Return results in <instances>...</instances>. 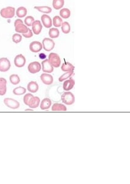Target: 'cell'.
Wrapping results in <instances>:
<instances>
[{
  "mask_svg": "<svg viewBox=\"0 0 130 184\" xmlns=\"http://www.w3.org/2000/svg\"><path fill=\"white\" fill-rule=\"evenodd\" d=\"M16 9L12 6H8L3 8L0 11V15L4 18H12L14 17L16 14Z\"/></svg>",
  "mask_w": 130,
  "mask_h": 184,
  "instance_id": "obj_1",
  "label": "cell"
},
{
  "mask_svg": "<svg viewBox=\"0 0 130 184\" xmlns=\"http://www.w3.org/2000/svg\"><path fill=\"white\" fill-rule=\"evenodd\" d=\"M61 99L64 104L71 105L75 102V96L71 92L66 91L62 94Z\"/></svg>",
  "mask_w": 130,
  "mask_h": 184,
  "instance_id": "obj_2",
  "label": "cell"
},
{
  "mask_svg": "<svg viewBox=\"0 0 130 184\" xmlns=\"http://www.w3.org/2000/svg\"><path fill=\"white\" fill-rule=\"evenodd\" d=\"M49 61L54 67L58 68L61 65V59L60 56L55 53H51L49 55Z\"/></svg>",
  "mask_w": 130,
  "mask_h": 184,
  "instance_id": "obj_3",
  "label": "cell"
},
{
  "mask_svg": "<svg viewBox=\"0 0 130 184\" xmlns=\"http://www.w3.org/2000/svg\"><path fill=\"white\" fill-rule=\"evenodd\" d=\"M42 47L44 50L46 51H50L52 50L55 47V42L52 40V39L50 38H44L42 40Z\"/></svg>",
  "mask_w": 130,
  "mask_h": 184,
  "instance_id": "obj_4",
  "label": "cell"
},
{
  "mask_svg": "<svg viewBox=\"0 0 130 184\" xmlns=\"http://www.w3.org/2000/svg\"><path fill=\"white\" fill-rule=\"evenodd\" d=\"M42 69L41 64L37 62V61H34L29 64L28 65V70L30 73L32 74H35L38 73L41 71Z\"/></svg>",
  "mask_w": 130,
  "mask_h": 184,
  "instance_id": "obj_5",
  "label": "cell"
},
{
  "mask_svg": "<svg viewBox=\"0 0 130 184\" xmlns=\"http://www.w3.org/2000/svg\"><path fill=\"white\" fill-rule=\"evenodd\" d=\"M11 67V62L7 58H0V72H7L10 69Z\"/></svg>",
  "mask_w": 130,
  "mask_h": 184,
  "instance_id": "obj_6",
  "label": "cell"
},
{
  "mask_svg": "<svg viewBox=\"0 0 130 184\" xmlns=\"http://www.w3.org/2000/svg\"><path fill=\"white\" fill-rule=\"evenodd\" d=\"M4 103L7 106L8 108L15 110L17 109L20 107V103L17 100L13 99L11 98H6L4 99Z\"/></svg>",
  "mask_w": 130,
  "mask_h": 184,
  "instance_id": "obj_7",
  "label": "cell"
},
{
  "mask_svg": "<svg viewBox=\"0 0 130 184\" xmlns=\"http://www.w3.org/2000/svg\"><path fill=\"white\" fill-rule=\"evenodd\" d=\"M42 65V70L44 72V73H48L50 74L52 72H54V67L53 65L50 64L49 60H44L42 61L41 63Z\"/></svg>",
  "mask_w": 130,
  "mask_h": 184,
  "instance_id": "obj_8",
  "label": "cell"
},
{
  "mask_svg": "<svg viewBox=\"0 0 130 184\" xmlns=\"http://www.w3.org/2000/svg\"><path fill=\"white\" fill-rule=\"evenodd\" d=\"M14 63L17 67H23L26 64V58L22 54H19L15 57Z\"/></svg>",
  "mask_w": 130,
  "mask_h": 184,
  "instance_id": "obj_9",
  "label": "cell"
},
{
  "mask_svg": "<svg viewBox=\"0 0 130 184\" xmlns=\"http://www.w3.org/2000/svg\"><path fill=\"white\" fill-rule=\"evenodd\" d=\"M31 27H32V32H33V33L36 35H39L42 31V25L41 21L35 20L31 25Z\"/></svg>",
  "mask_w": 130,
  "mask_h": 184,
  "instance_id": "obj_10",
  "label": "cell"
},
{
  "mask_svg": "<svg viewBox=\"0 0 130 184\" xmlns=\"http://www.w3.org/2000/svg\"><path fill=\"white\" fill-rule=\"evenodd\" d=\"M43 48L42 44L39 41H33L30 44V50L32 53H38Z\"/></svg>",
  "mask_w": 130,
  "mask_h": 184,
  "instance_id": "obj_11",
  "label": "cell"
},
{
  "mask_svg": "<svg viewBox=\"0 0 130 184\" xmlns=\"http://www.w3.org/2000/svg\"><path fill=\"white\" fill-rule=\"evenodd\" d=\"M41 80L45 85H50L54 82V77L48 73H44L41 75Z\"/></svg>",
  "mask_w": 130,
  "mask_h": 184,
  "instance_id": "obj_12",
  "label": "cell"
},
{
  "mask_svg": "<svg viewBox=\"0 0 130 184\" xmlns=\"http://www.w3.org/2000/svg\"><path fill=\"white\" fill-rule=\"evenodd\" d=\"M41 22L45 28H50L52 26V20L47 14H43L41 16Z\"/></svg>",
  "mask_w": 130,
  "mask_h": 184,
  "instance_id": "obj_13",
  "label": "cell"
},
{
  "mask_svg": "<svg viewBox=\"0 0 130 184\" xmlns=\"http://www.w3.org/2000/svg\"><path fill=\"white\" fill-rule=\"evenodd\" d=\"M75 85V80L72 78H69V80H66L63 84V88L65 91H69L72 89Z\"/></svg>",
  "mask_w": 130,
  "mask_h": 184,
  "instance_id": "obj_14",
  "label": "cell"
},
{
  "mask_svg": "<svg viewBox=\"0 0 130 184\" xmlns=\"http://www.w3.org/2000/svg\"><path fill=\"white\" fill-rule=\"evenodd\" d=\"M14 26H15V31L17 32V33H20V34L26 33L28 29V27L25 24H24V23H18L15 25Z\"/></svg>",
  "mask_w": 130,
  "mask_h": 184,
  "instance_id": "obj_15",
  "label": "cell"
},
{
  "mask_svg": "<svg viewBox=\"0 0 130 184\" xmlns=\"http://www.w3.org/2000/svg\"><path fill=\"white\" fill-rule=\"evenodd\" d=\"M40 105V98L38 97H32L28 102V106L32 109L36 108Z\"/></svg>",
  "mask_w": 130,
  "mask_h": 184,
  "instance_id": "obj_16",
  "label": "cell"
},
{
  "mask_svg": "<svg viewBox=\"0 0 130 184\" xmlns=\"http://www.w3.org/2000/svg\"><path fill=\"white\" fill-rule=\"evenodd\" d=\"M7 81L4 78H0V96H4L7 92Z\"/></svg>",
  "mask_w": 130,
  "mask_h": 184,
  "instance_id": "obj_17",
  "label": "cell"
},
{
  "mask_svg": "<svg viewBox=\"0 0 130 184\" xmlns=\"http://www.w3.org/2000/svg\"><path fill=\"white\" fill-rule=\"evenodd\" d=\"M27 89L31 93H36L39 90V85L37 82L31 81L27 84Z\"/></svg>",
  "mask_w": 130,
  "mask_h": 184,
  "instance_id": "obj_18",
  "label": "cell"
},
{
  "mask_svg": "<svg viewBox=\"0 0 130 184\" xmlns=\"http://www.w3.org/2000/svg\"><path fill=\"white\" fill-rule=\"evenodd\" d=\"M52 101L49 98H45L40 103V108L42 110H46L50 108Z\"/></svg>",
  "mask_w": 130,
  "mask_h": 184,
  "instance_id": "obj_19",
  "label": "cell"
},
{
  "mask_svg": "<svg viewBox=\"0 0 130 184\" xmlns=\"http://www.w3.org/2000/svg\"><path fill=\"white\" fill-rule=\"evenodd\" d=\"M52 111H66L67 108L64 105L61 103H54L52 107Z\"/></svg>",
  "mask_w": 130,
  "mask_h": 184,
  "instance_id": "obj_20",
  "label": "cell"
},
{
  "mask_svg": "<svg viewBox=\"0 0 130 184\" xmlns=\"http://www.w3.org/2000/svg\"><path fill=\"white\" fill-rule=\"evenodd\" d=\"M16 14L18 18H24L27 14V9L23 6H21V7L17 8L16 11Z\"/></svg>",
  "mask_w": 130,
  "mask_h": 184,
  "instance_id": "obj_21",
  "label": "cell"
},
{
  "mask_svg": "<svg viewBox=\"0 0 130 184\" xmlns=\"http://www.w3.org/2000/svg\"><path fill=\"white\" fill-rule=\"evenodd\" d=\"M75 67L74 65L69 63V62H64V63L62 64L61 66V69L63 72H70V71H74Z\"/></svg>",
  "mask_w": 130,
  "mask_h": 184,
  "instance_id": "obj_22",
  "label": "cell"
},
{
  "mask_svg": "<svg viewBox=\"0 0 130 184\" xmlns=\"http://www.w3.org/2000/svg\"><path fill=\"white\" fill-rule=\"evenodd\" d=\"M35 9L38 11L39 12L44 13V14H50L52 11V9L49 6H35Z\"/></svg>",
  "mask_w": 130,
  "mask_h": 184,
  "instance_id": "obj_23",
  "label": "cell"
},
{
  "mask_svg": "<svg viewBox=\"0 0 130 184\" xmlns=\"http://www.w3.org/2000/svg\"><path fill=\"white\" fill-rule=\"evenodd\" d=\"M49 35L51 39H56L60 36V31L57 28H52L49 31Z\"/></svg>",
  "mask_w": 130,
  "mask_h": 184,
  "instance_id": "obj_24",
  "label": "cell"
},
{
  "mask_svg": "<svg viewBox=\"0 0 130 184\" xmlns=\"http://www.w3.org/2000/svg\"><path fill=\"white\" fill-rule=\"evenodd\" d=\"M64 4V0H53L52 6L55 9H61Z\"/></svg>",
  "mask_w": 130,
  "mask_h": 184,
  "instance_id": "obj_25",
  "label": "cell"
},
{
  "mask_svg": "<svg viewBox=\"0 0 130 184\" xmlns=\"http://www.w3.org/2000/svg\"><path fill=\"white\" fill-rule=\"evenodd\" d=\"M63 22L62 18L60 16H55L52 20V24L55 28L60 27Z\"/></svg>",
  "mask_w": 130,
  "mask_h": 184,
  "instance_id": "obj_26",
  "label": "cell"
},
{
  "mask_svg": "<svg viewBox=\"0 0 130 184\" xmlns=\"http://www.w3.org/2000/svg\"><path fill=\"white\" fill-rule=\"evenodd\" d=\"M60 15L63 18L67 19L71 16V11L68 8L61 9L60 11Z\"/></svg>",
  "mask_w": 130,
  "mask_h": 184,
  "instance_id": "obj_27",
  "label": "cell"
},
{
  "mask_svg": "<svg viewBox=\"0 0 130 184\" xmlns=\"http://www.w3.org/2000/svg\"><path fill=\"white\" fill-rule=\"evenodd\" d=\"M26 91H27V89H26L25 88H23L22 86H19V87H17V88L13 89L12 93L14 95L21 96V95L25 94Z\"/></svg>",
  "mask_w": 130,
  "mask_h": 184,
  "instance_id": "obj_28",
  "label": "cell"
},
{
  "mask_svg": "<svg viewBox=\"0 0 130 184\" xmlns=\"http://www.w3.org/2000/svg\"><path fill=\"white\" fill-rule=\"evenodd\" d=\"M61 31L64 34H68L71 31V26L69 23L67 22H63L61 26Z\"/></svg>",
  "mask_w": 130,
  "mask_h": 184,
  "instance_id": "obj_29",
  "label": "cell"
},
{
  "mask_svg": "<svg viewBox=\"0 0 130 184\" xmlns=\"http://www.w3.org/2000/svg\"><path fill=\"white\" fill-rule=\"evenodd\" d=\"M9 80L11 84L17 85L20 82V78L17 74H12L9 77Z\"/></svg>",
  "mask_w": 130,
  "mask_h": 184,
  "instance_id": "obj_30",
  "label": "cell"
},
{
  "mask_svg": "<svg viewBox=\"0 0 130 184\" xmlns=\"http://www.w3.org/2000/svg\"><path fill=\"white\" fill-rule=\"evenodd\" d=\"M74 75V71H70V72H66V73H64V74L61 75L59 79H58V80H59L60 82H62L64 80H68V78H71V76Z\"/></svg>",
  "mask_w": 130,
  "mask_h": 184,
  "instance_id": "obj_31",
  "label": "cell"
},
{
  "mask_svg": "<svg viewBox=\"0 0 130 184\" xmlns=\"http://www.w3.org/2000/svg\"><path fill=\"white\" fill-rule=\"evenodd\" d=\"M12 39L13 42H14L15 44H18L22 40V35H21L20 33L14 34L12 36Z\"/></svg>",
  "mask_w": 130,
  "mask_h": 184,
  "instance_id": "obj_32",
  "label": "cell"
},
{
  "mask_svg": "<svg viewBox=\"0 0 130 184\" xmlns=\"http://www.w3.org/2000/svg\"><path fill=\"white\" fill-rule=\"evenodd\" d=\"M35 21V18L32 16H27L24 20V23L27 25L28 27L31 26L32 23Z\"/></svg>",
  "mask_w": 130,
  "mask_h": 184,
  "instance_id": "obj_33",
  "label": "cell"
},
{
  "mask_svg": "<svg viewBox=\"0 0 130 184\" xmlns=\"http://www.w3.org/2000/svg\"><path fill=\"white\" fill-rule=\"evenodd\" d=\"M32 97H33V95L30 94V93L25 94L24 96V97H23V102H24V103L28 106V102H29V101L30 100V99Z\"/></svg>",
  "mask_w": 130,
  "mask_h": 184,
  "instance_id": "obj_34",
  "label": "cell"
},
{
  "mask_svg": "<svg viewBox=\"0 0 130 184\" xmlns=\"http://www.w3.org/2000/svg\"><path fill=\"white\" fill-rule=\"evenodd\" d=\"M22 36L25 38H31L32 37V36H33V32H32V29L28 28V31L26 32V33L22 34Z\"/></svg>",
  "mask_w": 130,
  "mask_h": 184,
  "instance_id": "obj_35",
  "label": "cell"
},
{
  "mask_svg": "<svg viewBox=\"0 0 130 184\" xmlns=\"http://www.w3.org/2000/svg\"><path fill=\"white\" fill-rule=\"evenodd\" d=\"M23 23V21L22 20V19H20V18H19L16 20V21L14 22V26L17 25V24H18V23Z\"/></svg>",
  "mask_w": 130,
  "mask_h": 184,
  "instance_id": "obj_36",
  "label": "cell"
},
{
  "mask_svg": "<svg viewBox=\"0 0 130 184\" xmlns=\"http://www.w3.org/2000/svg\"><path fill=\"white\" fill-rule=\"evenodd\" d=\"M39 56H40V59H41V60H44V59H45V58H46V55H45L44 53H41Z\"/></svg>",
  "mask_w": 130,
  "mask_h": 184,
  "instance_id": "obj_37",
  "label": "cell"
},
{
  "mask_svg": "<svg viewBox=\"0 0 130 184\" xmlns=\"http://www.w3.org/2000/svg\"><path fill=\"white\" fill-rule=\"evenodd\" d=\"M25 111H32L33 110H26Z\"/></svg>",
  "mask_w": 130,
  "mask_h": 184,
  "instance_id": "obj_38",
  "label": "cell"
}]
</instances>
